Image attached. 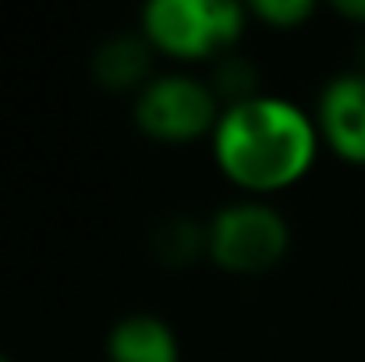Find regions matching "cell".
Instances as JSON below:
<instances>
[{
	"mask_svg": "<svg viewBox=\"0 0 365 362\" xmlns=\"http://www.w3.org/2000/svg\"><path fill=\"white\" fill-rule=\"evenodd\" d=\"M319 149L323 142L312 111L262 89L224 104L210 135L220 178L252 199H269L305 181Z\"/></svg>",
	"mask_w": 365,
	"mask_h": 362,
	"instance_id": "1",
	"label": "cell"
},
{
	"mask_svg": "<svg viewBox=\"0 0 365 362\" xmlns=\"http://www.w3.org/2000/svg\"><path fill=\"white\" fill-rule=\"evenodd\" d=\"M248 18V7L238 0H153L138 11V36L153 54L178 64H202L227 57Z\"/></svg>",
	"mask_w": 365,
	"mask_h": 362,
	"instance_id": "2",
	"label": "cell"
},
{
	"mask_svg": "<svg viewBox=\"0 0 365 362\" xmlns=\"http://www.w3.org/2000/svg\"><path fill=\"white\" fill-rule=\"evenodd\" d=\"M291 248V224L269 199H231L206 224V256L235 277L273 270Z\"/></svg>",
	"mask_w": 365,
	"mask_h": 362,
	"instance_id": "3",
	"label": "cell"
},
{
	"mask_svg": "<svg viewBox=\"0 0 365 362\" xmlns=\"http://www.w3.org/2000/svg\"><path fill=\"white\" fill-rule=\"evenodd\" d=\"M224 104L213 93V82L192 71H163L153 75L131 104L135 128L163 146H188L210 139Z\"/></svg>",
	"mask_w": 365,
	"mask_h": 362,
	"instance_id": "4",
	"label": "cell"
},
{
	"mask_svg": "<svg viewBox=\"0 0 365 362\" xmlns=\"http://www.w3.org/2000/svg\"><path fill=\"white\" fill-rule=\"evenodd\" d=\"M312 118L319 142L337 160L365 167V71H341L327 79Z\"/></svg>",
	"mask_w": 365,
	"mask_h": 362,
	"instance_id": "5",
	"label": "cell"
},
{
	"mask_svg": "<svg viewBox=\"0 0 365 362\" xmlns=\"http://www.w3.org/2000/svg\"><path fill=\"white\" fill-rule=\"evenodd\" d=\"M107 362H181L178 331L156 313H128L107 331Z\"/></svg>",
	"mask_w": 365,
	"mask_h": 362,
	"instance_id": "6",
	"label": "cell"
},
{
	"mask_svg": "<svg viewBox=\"0 0 365 362\" xmlns=\"http://www.w3.org/2000/svg\"><path fill=\"white\" fill-rule=\"evenodd\" d=\"M153 57L156 54L149 50V43L138 32H131V36H110L107 43H100V50L93 57V75L107 89L138 93L153 79Z\"/></svg>",
	"mask_w": 365,
	"mask_h": 362,
	"instance_id": "7",
	"label": "cell"
},
{
	"mask_svg": "<svg viewBox=\"0 0 365 362\" xmlns=\"http://www.w3.org/2000/svg\"><path fill=\"white\" fill-rule=\"evenodd\" d=\"M248 14L269 29H298L316 14V4L312 0H255L248 4Z\"/></svg>",
	"mask_w": 365,
	"mask_h": 362,
	"instance_id": "8",
	"label": "cell"
},
{
	"mask_svg": "<svg viewBox=\"0 0 365 362\" xmlns=\"http://www.w3.org/2000/svg\"><path fill=\"white\" fill-rule=\"evenodd\" d=\"M334 11L344 14V18H351V21H362L365 25V0H337Z\"/></svg>",
	"mask_w": 365,
	"mask_h": 362,
	"instance_id": "9",
	"label": "cell"
},
{
	"mask_svg": "<svg viewBox=\"0 0 365 362\" xmlns=\"http://www.w3.org/2000/svg\"><path fill=\"white\" fill-rule=\"evenodd\" d=\"M0 362H11V359H7V356H4V352H0Z\"/></svg>",
	"mask_w": 365,
	"mask_h": 362,
	"instance_id": "10",
	"label": "cell"
}]
</instances>
